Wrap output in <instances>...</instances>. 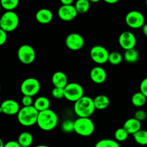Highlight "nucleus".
Listing matches in <instances>:
<instances>
[{
	"label": "nucleus",
	"instance_id": "1",
	"mask_svg": "<svg viewBox=\"0 0 147 147\" xmlns=\"http://www.w3.org/2000/svg\"><path fill=\"white\" fill-rule=\"evenodd\" d=\"M95 108L93 99L84 96L74 103V111L78 118H90L94 113Z\"/></svg>",
	"mask_w": 147,
	"mask_h": 147
},
{
	"label": "nucleus",
	"instance_id": "2",
	"mask_svg": "<svg viewBox=\"0 0 147 147\" xmlns=\"http://www.w3.org/2000/svg\"><path fill=\"white\" fill-rule=\"evenodd\" d=\"M58 117L54 111L51 109L39 113L37 124L43 131H51L57 126Z\"/></svg>",
	"mask_w": 147,
	"mask_h": 147
},
{
	"label": "nucleus",
	"instance_id": "3",
	"mask_svg": "<svg viewBox=\"0 0 147 147\" xmlns=\"http://www.w3.org/2000/svg\"><path fill=\"white\" fill-rule=\"evenodd\" d=\"M38 115L39 112L33 106H23L17 113V120L22 126H32L37 123Z\"/></svg>",
	"mask_w": 147,
	"mask_h": 147
},
{
	"label": "nucleus",
	"instance_id": "4",
	"mask_svg": "<svg viewBox=\"0 0 147 147\" xmlns=\"http://www.w3.org/2000/svg\"><path fill=\"white\" fill-rule=\"evenodd\" d=\"M94 130V123L90 118H78L74 121V131L80 136H89Z\"/></svg>",
	"mask_w": 147,
	"mask_h": 147
},
{
	"label": "nucleus",
	"instance_id": "5",
	"mask_svg": "<svg viewBox=\"0 0 147 147\" xmlns=\"http://www.w3.org/2000/svg\"><path fill=\"white\" fill-rule=\"evenodd\" d=\"M1 24L0 28L7 32H12L17 28L19 25V17L16 12L13 11H7L2 14L0 18Z\"/></svg>",
	"mask_w": 147,
	"mask_h": 147
},
{
	"label": "nucleus",
	"instance_id": "6",
	"mask_svg": "<svg viewBox=\"0 0 147 147\" xmlns=\"http://www.w3.org/2000/svg\"><path fill=\"white\" fill-rule=\"evenodd\" d=\"M84 90L81 85L77 83H70L64 88V98L76 103L84 96Z\"/></svg>",
	"mask_w": 147,
	"mask_h": 147
},
{
	"label": "nucleus",
	"instance_id": "7",
	"mask_svg": "<svg viewBox=\"0 0 147 147\" xmlns=\"http://www.w3.org/2000/svg\"><path fill=\"white\" fill-rule=\"evenodd\" d=\"M40 90V83L38 80L34 78H28L22 83L20 90L24 96L33 97L38 93Z\"/></svg>",
	"mask_w": 147,
	"mask_h": 147
},
{
	"label": "nucleus",
	"instance_id": "8",
	"mask_svg": "<svg viewBox=\"0 0 147 147\" xmlns=\"http://www.w3.org/2000/svg\"><path fill=\"white\" fill-rule=\"evenodd\" d=\"M17 57L22 64L30 65L35 60V50L30 45H22L19 47Z\"/></svg>",
	"mask_w": 147,
	"mask_h": 147
},
{
	"label": "nucleus",
	"instance_id": "9",
	"mask_svg": "<svg viewBox=\"0 0 147 147\" xmlns=\"http://www.w3.org/2000/svg\"><path fill=\"white\" fill-rule=\"evenodd\" d=\"M126 24L133 29L141 28L145 24V18L144 14L139 11L133 10L127 13L125 17Z\"/></svg>",
	"mask_w": 147,
	"mask_h": 147
},
{
	"label": "nucleus",
	"instance_id": "10",
	"mask_svg": "<svg viewBox=\"0 0 147 147\" xmlns=\"http://www.w3.org/2000/svg\"><path fill=\"white\" fill-rule=\"evenodd\" d=\"M90 56L93 62L102 65L107 63L109 60V53L103 46L95 45L90 49Z\"/></svg>",
	"mask_w": 147,
	"mask_h": 147
},
{
	"label": "nucleus",
	"instance_id": "11",
	"mask_svg": "<svg viewBox=\"0 0 147 147\" xmlns=\"http://www.w3.org/2000/svg\"><path fill=\"white\" fill-rule=\"evenodd\" d=\"M65 42L67 48L73 51H77L83 48L85 45V40L81 34L71 33L66 37Z\"/></svg>",
	"mask_w": 147,
	"mask_h": 147
},
{
	"label": "nucleus",
	"instance_id": "12",
	"mask_svg": "<svg viewBox=\"0 0 147 147\" xmlns=\"http://www.w3.org/2000/svg\"><path fill=\"white\" fill-rule=\"evenodd\" d=\"M119 43L125 50L135 48L136 44V36L130 31L123 32L119 37Z\"/></svg>",
	"mask_w": 147,
	"mask_h": 147
},
{
	"label": "nucleus",
	"instance_id": "13",
	"mask_svg": "<svg viewBox=\"0 0 147 147\" xmlns=\"http://www.w3.org/2000/svg\"><path fill=\"white\" fill-rule=\"evenodd\" d=\"M59 18L63 21H71L78 15L74 5H62L57 11Z\"/></svg>",
	"mask_w": 147,
	"mask_h": 147
},
{
	"label": "nucleus",
	"instance_id": "14",
	"mask_svg": "<svg viewBox=\"0 0 147 147\" xmlns=\"http://www.w3.org/2000/svg\"><path fill=\"white\" fill-rule=\"evenodd\" d=\"M20 110V108L19 103L16 100L11 99L4 100L0 106V112L8 116L17 115Z\"/></svg>",
	"mask_w": 147,
	"mask_h": 147
},
{
	"label": "nucleus",
	"instance_id": "15",
	"mask_svg": "<svg viewBox=\"0 0 147 147\" xmlns=\"http://www.w3.org/2000/svg\"><path fill=\"white\" fill-rule=\"evenodd\" d=\"M90 77L93 83L96 84H101L106 80L107 74L103 67L100 66H96L90 70Z\"/></svg>",
	"mask_w": 147,
	"mask_h": 147
},
{
	"label": "nucleus",
	"instance_id": "16",
	"mask_svg": "<svg viewBox=\"0 0 147 147\" xmlns=\"http://www.w3.org/2000/svg\"><path fill=\"white\" fill-rule=\"evenodd\" d=\"M52 83L54 87L65 88L68 84V79L65 73L61 71H57L52 76Z\"/></svg>",
	"mask_w": 147,
	"mask_h": 147
},
{
	"label": "nucleus",
	"instance_id": "17",
	"mask_svg": "<svg viewBox=\"0 0 147 147\" xmlns=\"http://www.w3.org/2000/svg\"><path fill=\"white\" fill-rule=\"evenodd\" d=\"M141 127H142L141 122L136 120L135 118H131L126 120L123 126V128L128 132V134L132 135L140 131Z\"/></svg>",
	"mask_w": 147,
	"mask_h": 147
},
{
	"label": "nucleus",
	"instance_id": "18",
	"mask_svg": "<svg viewBox=\"0 0 147 147\" xmlns=\"http://www.w3.org/2000/svg\"><path fill=\"white\" fill-rule=\"evenodd\" d=\"M36 20L39 23L46 24L50 23L53 18V12L48 9H40L35 14Z\"/></svg>",
	"mask_w": 147,
	"mask_h": 147
},
{
	"label": "nucleus",
	"instance_id": "19",
	"mask_svg": "<svg viewBox=\"0 0 147 147\" xmlns=\"http://www.w3.org/2000/svg\"><path fill=\"white\" fill-rule=\"evenodd\" d=\"M93 103L96 109L101 111L109 107L110 104V100L106 95H98L93 99Z\"/></svg>",
	"mask_w": 147,
	"mask_h": 147
},
{
	"label": "nucleus",
	"instance_id": "20",
	"mask_svg": "<svg viewBox=\"0 0 147 147\" xmlns=\"http://www.w3.org/2000/svg\"><path fill=\"white\" fill-rule=\"evenodd\" d=\"M33 106L37 109L39 113L48 110V109H50V100L45 96H40L34 100Z\"/></svg>",
	"mask_w": 147,
	"mask_h": 147
},
{
	"label": "nucleus",
	"instance_id": "21",
	"mask_svg": "<svg viewBox=\"0 0 147 147\" xmlns=\"http://www.w3.org/2000/svg\"><path fill=\"white\" fill-rule=\"evenodd\" d=\"M17 142L21 147H30L33 142L32 135L30 132H22L19 136Z\"/></svg>",
	"mask_w": 147,
	"mask_h": 147
},
{
	"label": "nucleus",
	"instance_id": "22",
	"mask_svg": "<svg viewBox=\"0 0 147 147\" xmlns=\"http://www.w3.org/2000/svg\"><path fill=\"white\" fill-rule=\"evenodd\" d=\"M139 54L137 50L135 48L130 49V50H125V53L123 54V58L127 63L133 64L136 63L139 60Z\"/></svg>",
	"mask_w": 147,
	"mask_h": 147
},
{
	"label": "nucleus",
	"instance_id": "23",
	"mask_svg": "<svg viewBox=\"0 0 147 147\" xmlns=\"http://www.w3.org/2000/svg\"><path fill=\"white\" fill-rule=\"evenodd\" d=\"M146 102V97L143 93L139 92H136L132 96L131 103L136 107H142L144 106Z\"/></svg>",
	"mask_w": 147,
	"mask_h": 147
},
{
	"label": "nucleus",
	"instance_id": "24",
	"mask_svg": "<svg viewBox=\"0 0 147 147\" xmlns=\"http://www.w3.org/2000/svg\"><path fill=\"white\" fill-rule=\"evenodd\" d=\"M75 8L78 14H85L90 9V1L88 0H78L75 4Z\"/></svg>",
	"mask_w": 147,
	"mask_h": 147
},
{
	"label": "nucleus",
	"instance_id": "25",
	"mask_svg": "<svg viewBox=\"0 0 147 147\" xmlns=\"http://www.w3.org/2000/svg\"><path fill=\"white\" fill-rule=\"evenodd\" d=\"M135 142L142 146H147V130L139 131L133 135Z\"/></svg>",
	"mask_w": 147,
	"mask_h": 147
},
{
	"label": "nucleus",
	"instance_id": "26",
	"mask_svg": "<svg viewBox=\"0 0 147 147\" xmlns=\"http://www.w3.org/2000/svg\"><path fill=\"white\" fill-rule=\"evenodd\" d=\"M94 147H121L116 140L111 139H103L96 142Z\"/></svg>",
	"mask_w": 147,
	"mask_h": 147
},
{
	"label": "nucleus",
	"instance_id": "27",
	"mask_svg": "<svg viewBox=\"0 0 147 147\" xmlns=\"http://www.w3.org/2000/svg\"><path fill=\"white\" fill-rule=\"evenodd\" d=\"M122 60H123V57L119 52L113 51L109 53L108 62H109L113 65H119L122 62Z\"/></svg>",
	"mask_w": 147,
	"mask_h": 147
},
{
	"label": "nucleus",
	"instance_id": "28",
	"mask_svg": "<svg viewBox=\"0 0 147 147\" xmlns=\"http://www.w3.org/2000/svg\"><path fill=\"white\" fill-rule=\"evenodd\" d=\"M1 7L7 11H12L19 4L18 0H1L0 1Z\"/></svg>",
	"mask_w": 147,
	"mask_h": 147
},
{
	"label": "nucleus",
	"instance_id": "29",
	"mask_svg": "<svg viewBox=\"0 0 147 147\" xmlns=\"http://www.w3.org/2000/svg\"><path fill=\"white\" fill-rule=\"evenodd\" d=\"M129 135V134H128V132L126 131L123 127H122V128H119V129H118L117 130L115 131L114 137L117 142H124V141H126V139H127Z\"/></svg>",
	"mask_w": 147,
	"mask_h": 147
},
{
	"label": "nucleus",
	"instance_id": "30",
	"mask_svg": "<svg viewBox=\"0 0 147 147\" xmlns=\"http://www.w3.org/2000/svg\"><path fill=\"white\" fill-rule=\"evenodd\" d=\"M61 129L65 133H72L74 131V121L70 119L64 121L62 123Z\"/></svg>",
	"mask_w": 147,
	"mask_h": 147
},
{
	"label": "nucleus",
	"instance_id": "31",
	"mask_svg": "<svg viewBox=\"0 0 147 147\" xmlns=\"http://www.w3.org/2000/svg\"><path fill=\"white\" fill-rule=\"evenodd\" d=\"M52 96L55 99L64 98V88L54 87L52 90Z\"/></svg>",
	"mask_w": 147,
	"mask_h": 147
},
{
	"label": "nucleus",
	"instance_id": "32",
	"mask_svg": "<svg viewBox=\"0 0 147 147\" xmlns=\"http://www.w3.org/2000/svg\"><path fill=\"white\" fill-rule=\"evenodd\" d=\"M134 118L139 121L142 122L146 120L147 118L146 112L144 110H138L135 112Z\"/></svg>",
	"mask_w": 147,
	"mask_h": 147
},
{
	"label": "nucleus",
	"instance_id": "33",
	"mask_svg": "<svg viewBox=\"0 0 147 147\" xmlns=\"http://www.w3.org/2000/svg\"><path fill=\"white\" fill-rule=\"evenodd\" d=\"M22 105L24 106V107L33 106L32 97H31V96H24L22 97Z\"/></svg>",
	"mask_w": 147,
	"mask_h": 147
},
{
	"label": "nucleus",
	"instance_id": "34",
	"mask_svg": "<svg viewBox=\"0 0 147 147\" xmlns=\"http://www.w3.org/2000/svg\"><path fill=\"white\" fill-rule=\"evenodd\" d=\"M140 92L143 93L147 98V78L144 79L140 83Z\"/></svg>",
	"mask_w": 147,
	"mask_h": 147
},
{
	"label": "nucleus",
	"instance_id": "35",
	"mask_svg": "<svg viewBox=\"0 0 147 147\" xmlns=\"http://www.w3.org/2000/svg\"><path fill=\"white\" fill-rule=\"evenodd\" d=\"M7 39V32L2 29L0 28V45H2L6 42Z\"/></svg>",
	"mask_w": 147,
	"mask_h": 147
},
{
	"label": "nucleus",
	"instance_id": "36",
	"mask_svg": "<svg viewBox=\"0 0 147 147\" xmlns=\"http://www.w3.org/2000/svg\"><path fill=\"white\" fill-rule=\"evenodd\" d=\"M4 147H21L17 141H9L4 144Z\"/></svg>",
	"mask_w": 147,
	"mask_h": 147
},
{
	"label": "nucleus",
	"instance_id": "37",
	"mask_svg": "<svg viewBox=\"0 0 147 147\" xmlns=\"http://www.w3.org/2000/svg\"><path fill=\"white\" fill-rule=\"evenodd\" d=\"M62 5H72L73 3V0H61Z\"/></svg>",
	"mask_w": 147,
	"mask_h": 147
},
{
	"label": "nucleus",
	"instance_id": "38",
	"mask_svg": "<svg viewBox=\"0 0 147 147\" xmlns=\"http://www.w3.org/2000/svg\"><path fill=\"white\" fill-rule=\"evenodd\" d=\"M142 32H143L144 34L146 37H147V24H145L142 27Z\"/></svg>",
	"mask_w": 147,
	"mask_h": 147
},
{
	"label": "nucleus",
	"instance_id": "39",
	"mask_svg": "<svg viewBox=\"0 0 147 147\" xmlns=\"http://www.w3.org/2000/svg\"><path fill=\"white\" fill-rule=\"evenodd\" d=\"M105 2L109 4H116V3H117L118 0H105Z\"/></svg>",
	"mask_w": 147,
	"mask_h": 147
},
{
	"label": "nucleus",
	"instance_id": "40",
	"mask_svg": "<svg viewBox=\"0 0 147 147\" xmlns=\"http://www.w3.org/2000/svg\"><path fill=\"white\" fill-rule=\"evenodd\" d=\"M4 143L3 142L2 139L0 138V147H4Z\"/></svg>",
	"mask_w": 147,
	"mask_h": 147
},
{
	"label": "nucleus",
	"instance_id": "41",
	"mask_svg": "<svg viewBox=\"0 0 147 147\" xmlns=\"http://www.w3.org/2000/svg\"><path fill=\"white\" fill-rule=\"evenodd\" d=\"M35 147H50V146H46V145H44V144H41V145H38V146H35Z\"/></svg>",
	"mask_w": 147,
	"mask_h": 147
},
{
	"label": "nucleus",
	"instance_id": "42",
	"mask_svg": "<svg viewBox=\"0 0 147 147\" xmlns=\"http://www.w3.org/2000/svg\"><path fill=\"white\" fill-rule=\"evenodd\" d=\"M90 2H91V3H96V2H98V0H91V1H90Z\"/></svg>",
	"mask_w": 147,
	"mask_h": 147
},
{
	"label": "nucleus",
	"instance_id": "43",
	"mask_svg": "<svg viewBox=\"0 0 147 147\" xmlns=\"http://www.w3.org/2000/svg\"><path fill=\"white\" fill-rule=\"evenodd\" d=\"M1 4H0V11H1Z\"/></svg>",
	"mask_w": 147,
	"mask_h": 147
},
{
	"label": "nucleus",
	"instance_id": "44",
	"mask_svg": "<svg viewBox=\"0 0 147 147\" xmlns=\"http://www.w3.org/2000/svg\"><path fill=\"white\" fill-rule=\"evenodd\" d=\"M146 7H147V1H146Z\"/></svg>",
	"mask_w": 147,
	"mask_h": 147
},
{
	"label": "nucleus",
	"instance_id": "45",
	"mask_svg": "<svg viewBox=\"0 0 147 147\" xmlns=\"http://www.w3.org/2000/svg\"><path fill=\"white\" fill-rule=\"evenodd\" d=\"M0 24H1V20H0Z\"/></svg>",
	"mask_w": 147,
	"mask_h": 147
},
{
	"label": "nucleus",
	"instance_id": "46",
	"mask_svg": "<svg viewBox=\"0 0 147 147\" xmlns=\"http://www.w3.org/2000/svg\"><path fill=\"white\" fill-rule=\"evenodd\" d=\"M0 90H1V87H0Z\"/></svg>",
	"mask_w": 147,
	"mask_h": 147
},
{
	"label": "nucleus",
	"instance_id": "47",
	"mask_svg": "<svg viewBox=\"0 0 147 147\" xmlns=\"http://www.w3.org/2000/svg\"><path fill=\"white\" fill-rule=\"evenodd\" d=\"M146 114H147V112H146ZM146 119H147V118H146Z\"/></svg>",
	"mask_w": 147,
	"mask_h": 147
}]
</instances>
